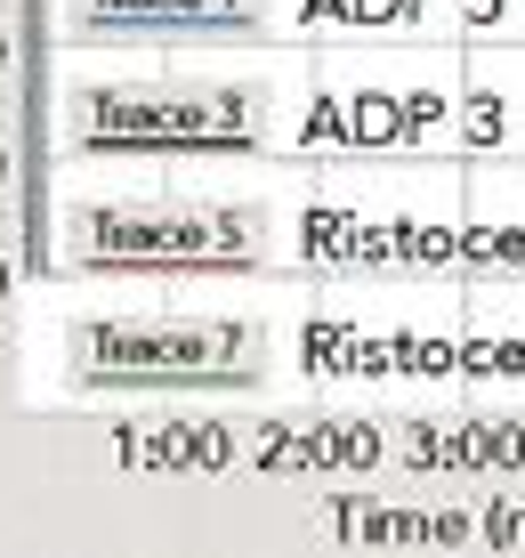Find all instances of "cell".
Wrapping results in <instances>:
<instances>
[{"label":"cell","instance_id":"cell-1","mask_svg":"<svg viewBox=\"0 0 525 558\" xmlns=\"http://www.w3.org/2000/svg\"><path fill=\"white\" fill-rule=\"evenodd\" d=\"M89 146H203V138H235L227 98H89L82 113Z\"/></svg>","mask_w":525,"mask_h":558},{"label":"cell","instance_id":"cell-2","mask_svg":"<svg viewBox=\"0 0 525 558\" xmlns=\"http://www.w3.org/2000/svg\"><path fill=\"white\" fill-rule=\"evenodd\" d=\"M89 340L97 349H122L130 380H227V373H243V364H227L243 340L219 332V324H203V332L194 324H179V332H122L113 324V332H89Z\"/></svg>","mask_w":525,"mask_h":558},{"label":"cell","instance_id":"cell-3","mask_svg":"<svg viewBox=\"0 0 525 558\" xmlns=\"http://www.w3.org/2000/svg\"><path fill=\"white\" fill-rule=\"evenodd\" d=\"M73 16L97 33H203V25H251L259 0H73Z\"/></svg>","mask_w":525,"mask_h":558}]
</instances>
